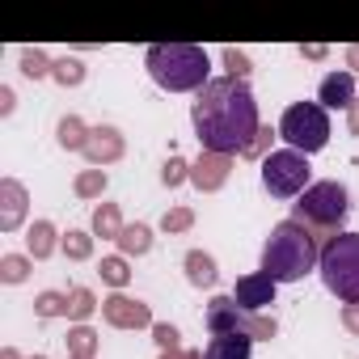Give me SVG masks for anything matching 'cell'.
<instances>
[{"label": "cell", "instance_id": "cell-1", "mask_svg": "<svg viewBox=\"0 0 359 359\" xmlns=\"http://www.w3.org/2000/svg\"><path fill=\"white\" fill-rule=\"evenodd\" d=\"M191 123H195L203 152H220V156H245V148L262 131L258 102H254L250 85L233 81V76H212L195 93Z\"/></svg>", "mask_w": 359, "mask_h": 359}, {"label": "cell", "instance_id": "cell-2", "mask_svg": "<svg viewBox=\"0 0 359 359\" xmlns=\"http://www.w3.org/2000/svg\"><path fill=\"white\" fill-rule=\"evenodd\" d=\"M317 262H321V245L304 224L283 220L271 229L262 245V275H271L275 283H300L309 271H317Z\"/></svg>", "mask_w": 359, "mask_h": 359}, {"label": "cell", "instance_id": "cell-3", "mask_svg": "<svg viewBox=\"0 0 359 359\" xmlns=\"http://www.w3.org/2000/svg\"><path fill=\"white\" fill-rule=\"evenodd\" d=\"M144 68L169 93H199L212 81V60L195 43H156L144 51Z\"/></svg>", "mask_w": 359, "mask_h": 359}, {"label": "cell", "instance_id": "cell-4", "mask_svg": "<svg viewBox=\"0 0 359 359\" xmlns=\"http://www.w3.org/2000/svg\"><path fill=\"white\" fill-rule=\"evenodd\" d=\"M317 271H321L325 292H334L342 304H359V233L325 237Z\"/></svg>", "mask_w": 359, "mask_h": 359}, {"label": "cell", "instance_id": "cell-5", "mask_svg": "<svg viewBox=\"0 0 359 359\" xmlns=\"http://www.w3.org/2000/svg\"><path fill=\"white\" fill-rule=\"evenodd\" d=\"M292 212H296L292 220L304 224L313 237H317V233L338 237V229H342V220H346V212H351V195H346L342 182H313V187L292 203Z\"/></svg>", "mask_w": 359, "mask_h": 359}, {"label": "cell", "instance_id": "cell-6", "mask_svg": "<svg viewBox=\"0 0 359 359\" xmlns=\"http://www.w3.org/2000/svg\"><path fill=\"white\" fill-rule=\"evenodd\" d=\"M279 140H287V148L296 152H321L330 144V110L321 102H296L283 110L279 118Z\"/></svg>", "mask_w": 359, "mask_h": 359}, {"label": "cell", "instance_id": "cell-7", "mask_svg": "<svg viewBox=\"0 0 359 359\" xmlns=\"http://www.w3.org/2000/svg\"><path fill=\"white\" fill-rule=\"evenodd\" d=\"M203 321H208V330H212V334H245V338H254V342H271V338L279 334L275 317L245 313L233 296H216V300L208 304Z\"/></svg>", "mask_w": 359, "mask_h": 359}, {"label": "cell", "instance_id": "cell-8", "mask_svg": "<svg viewBox=\"0 0 359 359\" xmlns=\"http://www.w3.org/2000/svg\"><path fill=\"white\" fill-rule=\"evenodd\" d=\"M309 156L304 152H296V148H279V152H271L266 161H262V187H266V195H275V199H300L313 182H309Z\"/></svg>", "mask_w": 359, "mask_h": 359}, {"label": "cell", "instance_id": "cell-9", "mask_svg": "<svg viewBox=\"0 0 359 359\" xmlns=\"http://www.w3.org/2000/svg\"><path fill=\"white\" fill-rule=\"evenodd\" d=\"M102 317H106V325H114V330H152V325H156V321H152V309H148L144 300L123 296V292H114V296L102 300Z\"/></svg>", "mask_w": 359, "mask_h": 359}, {"label": "cell", "instance_id": "cell-10", "mask_svg": "<svg viewBox=\"0 0 359 359\" xmlns=\"http://www.w3.org/2000/svg\"><path fill=\"white\" fill-rule=\"evenodd\" d=\"M123 152H127V140H123V131H118V127L102 123V127H93V131H89L85 156H89V165H93V169H106V165L123 161Z\"/></svg>", "mask_w": 359, "mask_h": 359}, {"label": "cell", "instance_id": "cell-11", "mask_svg": "<svg viewBox=\"0 0 359 359\" xmlns=\"http://www.w3.org/2000/svg\"><path fill=\"white\" fill-rule=\"evenodd\" d=\"M26 212H30V195L18 177H5L0 182V233H18L26 224Z\"/></svg>", "mask_w": 359, "mask_h": 359}, {"label": "cell", "instance_id": "cell-12", "mask_svg": "<svg viewBox=\"0 0 359 359\" xmlns=\"http://www.w3.org/2000/svg\"><path fill=\"white\" fill-rule=\"evenodd\" d=\"M233 173V156H220V152H203L195 165H191V187L203 191V195H216Z\"/></svg>", "mask_w": 359, "mask_h": 359}, {"label": "cell", "instance_id": "cell-13", "mask_svg": "<svg viewBox=\"0 0 359 359\" xmlns=\"http://www.w3.org/2000/svg\"><path fill=\"white\" fill-rule=\"evenodd\" d=\"M275 279L271 275H262V271H254V275H241L237 279V287H233V300L245 309V313H262L266 304H275Z\"/></svg>", "mask_w": 359, "mask_h": 359}, {"label": "cell", "instance_id": "cell-14", "mask_svg": "<svg viewBox=\"0 0 359 359\" xmlns=\"http://www.w3.org/2000/svg\"><path fill=\"white\" fill-rule=\"evenodd\" d=\"M355 97H359V93H355V76H351V72H330V76H321V85H317V102H321L325 110H351Z\"/></svg>", "mask_w": 359, "mask_h": 359}, {"label": "cell", "instance_id": "cell-15", "mask_svg": "<svg viewBox=\"0 0 359 359\" xmlns=\"http://www.w3.org/2000/svg\"><path fill=\"white\" fill-rule=\"evenodd\" d=\"M60 241H64V237L55 233V224H51V220H34V224L26 229V250H30V258H34V262H47V258L60 250Z\"/></svg>", "mask_w": 359, "mask_h": 359}, {"label": "cell", "instance_id": "cell-16", "mask_svg": "<svg viewBox=\"0 0 359 359\" xmlns=\"http://www.w3.org/2000/svg\"><path fill=\"white\" fill-rule=\"evenodd\" d=\"M182 271H187L191 287H216V279H220V266H216V258L208 250H191L182 258Z\"/></svg>", "mask_w": 359, "mask_h": 359}, {"label": "cell", "instance_id": "cell-17", "mask_svg": "<svg viewBox=\"0 0 359 359\" xmlns=\"http://www.w3.org/2000/svg\"><path fill=\"white\" fill-rule=\"evenodd\" d=\"M254 338L245 334H212V342L203 346V359H250Z\"/></svg>", "mask_w": 359, "mask_h": 359}, {"label": "cell", "instance_id": "cell-18", "mask_svg": "<svg viewBox=\"0 0 359 359\" xmlns=\"http://www.w3.org/2000/svg\"><path fill=\"white\" fill-rule=\"evenodd\" d=\"M89 131H93V127H85L76 114H64V118L55 123V144H60L64 152H85V144H89Z\"/></svg>", "mask_w": 359, "mask_h": 359}, {"label": "cell", "instance_id": "cell-19", "mask_svg": "<svg viewBox=\"0 0 359 359\" xmlns=\"http://www.w3.org/2000/svg\"><path fill=\"white\" fill-rule=\"evenodd\" d=\"M123 212H118V203H97L93 208V237H106V241H118L123 237Z\"/></svg>", "mask_w": 359, "mask_h": 359}, {"label": "cell", "instance_id": "cell-20", "mask_svg": "<svg viewBox=\"0 0 359 359\" xmlns=\"http://www.w3.org/2000/svg\"><path fill=\"white\" fill-rule=\"evenodd\" d=\"M97 330L93 325H72L68 330V338H64V346H68V359H93L97 355Z\"/></svg>", "mask_w": 359, "mask_h": 359}, {"label": "cell", "instance_id": "cell-21", "mask_svg": "<svg viewBox=\"0 0 359 359\" xmlns=\"http://www.w3.org/2000/svg\"><path fill=\"white\" fill-rule=\"evenodd\" d=\"M118 250H123V258H144L152 250V229L148 224H127L123 237H118Z\"/></svg>", "mask_w": 359, "mask_h": 359}, {"label": "cell", "instance_id": "cell-22", "mask_svg": "<svg viewBox=\"0 0 359 359\" xmlns=\"http://www.w3.org/2000/svg\"><path fill=\"white\" fill-rule=\"evenodd\" d=\"M106 187H110L106 169H81V173L72 177V191H76V199H102V195H106Z\"/></svg>", "mask_w": 359, "mask_h": 359}, {"label": "cell", "instance_id": "cell-23", "mask_svg": "<svg viewBox=\"0 0 359 359\" xmlns=\"http://www.w3.org/2000/svg\"><path fill=\"white\" fill-rule=\"evenodd\" d=\"M60 250H64L68 262H89V258H93V233H85V229H68L64 241H60Z\"/></svg>", "mask_w": 359, "mask_h": 359}, {"label": "cell", "instance_id": "cell-24", "mask_svg": "<svg viewBox=\"0 0 359 359\" xmlns=\"http://www.w3.org/2000/svg\"><path fill=\"white\" fill-rule=\"evenodd\" d=\"M97 309H102V304H97V296H93L89 287H72V292H68V321L85 325Z\"/></svg>", "mask_w": 359, "mask_h": 359}, {"label": "cell", "instance_id": "cell-25", "mask_svg": "<svg viewBox=\"0 0 359 359\" xmlns=\"http://www.w3.org/2000/svg\"><path fill=\"white\" fill-rule=\"evenodd\" d=\"M18 68H22L30 81H43V76H51L55 60H47V51H43V47H26V51L18 55Z\"/></svg>", "mask_w": 359, "mask_h": 359}, {"label": "cell", "instance_id": "cell-26", "mask_svg": "<svg viewBox=\"0 0 359 359\" xmlns=\"http://www.w3.org/2000/svg\"><path fill=\"white\" fill-rule=\"evenodd\" d=\"M30 266H34L30 254H5V258H0V283H26Z\"/></svg>", "mask_w": 359, "mask_h": 359}, {"label": "cell", "instance_id": "cell-27", "mask_svg": "<svg viewBox=\"0 0 359 359\" xmlns=\"http://www.w3.org/2000/svg\"><path fill=\"white\" fill-rule=\"evenodd\" d=\"M97 275H102V283H110V287H127L131 283V262L123 258V254H114V258H102V266H97Z\"/></svg>", "mask_w": 359, "mask_h": 359}, {"label": "cell", "instance_id": "cell-28", "mask_svg": "<svg viewBox=\"0 0 359 359\" xmlns=\"http://www.w3.org/2000/svg\"><path fill=\"white\" fill-rule=\"evenodd\" d=\"M51 81H55V85H64V89H76V85L85 81V64L64 55V60H55V68H51Z\"/></svg>", "mask_w": 359, "mask_h": 359}, {"label": "cell", "instance_id": "cell-29", "mask_svg": "<svg viewBox=\"0 0 359 359\" xmlns=\"http://www.w3.org/2000/svg\"><path fill=\"white\" fill-rule=\"evenodd\" d=\"M191 229H195V212L191 208H169L161 216V233H169V237L173 233H191Z\"/></svg>", "mask_w": 359, "mask_h": 359}, {"label": "cell", "instance_id": "cell-30", "mask_svg": "<svg viewBox=\"0 0 359 359\" xmlns=\"http://www.w3.org/2000/svg\"><path fill=\"white\" fill-rule=\"evenodd\" d=\"M220 60H224V76H233V81H245V76L254 72L250 55H245V51H237V47H224V51H220Z\"/></svg>", "mask_w": 359, "mask_h": 359}, {"label": "cell", "instance_id": "cell-31", "mask_svg": "<svg viewBox=\"0 0 359 359\" xmlns=\"http://www.w3.org/2000/svg\"><path fill=\"white\" fill-rule=\"evenodd\" d=\"M34 313L39 317H68V296L64 292H39L34 296Z\"/></svg>", "mask_w": 359, "mask_h": 359}, {"label": "cell", "instance_id": "cell-32", "mask_svg": "<svg viewBox=\"0 0 359 359\" xmlns=\"http://www.w3.org/2000/svg\"><path fill=\"white\" fill-rule=\"evenodd\" d=\"M161 182L173 191V187H182V182H191V165L182 161V156H169L165 165H161Z\"/></svg>", "mask_w": 359, "mask_h": 359}, {"label": "cell", "instance_id": "cell-33", "mask_svg": "<svg viewBox=\"0 0 359 359\" xmlns=\"http://www.w3.org/2000/svg\"><path fill=\"white\" fill-rule=\"evenodd\" d=\"M275 135H279V127L262 123V131H258V135H254V144L245 148V161H266V156H271V144H275Z\"/></svg>", "mask_w": 359, "mask_h": 359}, {"label": "cell", "instance_id": "cell-34", "mask_svg": "<svg viewBox=\"0 0 359 359\" xmlns=\"http://www.w3.org/2000/svg\"><path fill=\"white\" fill-rule=\"evenodd\" d=\"M177 338H182V334H177V325H169V321H156L152 325V342L161 351H177Z\"/></svg>", "mask_w": 359, "mask_h": 359}, {"label": "cell", "instance_id": "cell-35", "mask_svg": "<svg viewBox=\"0 0 359 359\" xmlns=\"http://www.w3.org/2000/svg\"><path fill=\"white\" fill-rule=\"evenodd\" d=\"M342 330L359 338V304H342Z\"/></svg>", "mask_w": 359, "mask_h": 359}, {"label": "cell", "instance_id": "cell-36", "mask_svg": "<svg viewBox=\"0 0 359 359\" xmlns=\"http://www.w3.org/2000/svg\"><path fill=\"white\" fill-rule=\"evenodd\" d=\"M325 55H330L325 43H309V47H300V60H313V64H317V60H325Z\"/></svg>", "mask_w": 359, "mask_h": 359}, {"label": "cell", "instance_id": "cell-37", "mask_svg": "<svg viewBox=\"0 0 359 359\" xmlns=\"http://www.w3.org/2000/svg\"><path fill=\"white\" fill-rule=\"evenodd\" d=\"M13 106H18L13 89H9V85H0V114H13Z\"/></svg>", "mask_w": 359, "mask_h": 359}, {"label": "cell", "instance_id": "cell-38", "mask_svg": "<svg viewBox=\"0 0 359 359\" xmlns=\"http://www.w3.org/2000/svg\"><path fill=\"white\" fill-rule=\"evenodd\" d=\"M346 131L351 135H359V97L351 102V110H346Z\"/></svg>", "mask_w": 359, "mask_h": 359}, {"label": "cell", "instance_id": "cell-39", "mask_svg": "<svg viewBox=\"0 0 359 359\" xmlns=\"http://www.w3.org/2000/svg\"><path fill=\"white\" fill-rule=\"evenodd\" d=\"M346 68H355V72H359V43H351V47H346Z\"/></svg>", "mask_w": 359, "mask_h": 359}, {"label": "cell", "instance_id": "cell-40", "mask_svg": "<svg viewBox=\"0 0 359 359\" xmlns=\"http://www.w3.org/2000/svg\"><path fill=\"white\" fill-rule=\"evenodd\" d=\"M161 359H187V351H161Z\"/></svg>", "mask_w": 359, "mask_h": 359}, {"label": "cell", "instance_id": "cell-41", "mask_svg": "<svg viewBox=\"0 0 359 359\" xmlns=\"http://www.w3.org/2000/svg\"><path fill=\"white\" fill-rule=\"evenodd\" d=\"M0 359H22V355H18L13 346H5V351H0Z\"/></svg>", "mask_w": 359, "mask_h": 359}, {"label": "cell", "instance_id": "cell-42", "mask_svg": "<svg viewBox=\"0 0 359 359\" xmlns=\"http://www.w3.org/2000/svg\"><path fill=\"white\" fill-rule=\"evenodd\" d=\"M187 359H203V351H187Z\"/></svg>", "mask_w": 359, "mask_h": 359}, {"label": "cell", "instance_id": "cell-43", "mask_svg": "<svg viewBox=\"0 0 359 359\" xmlns=\"http://www.w3.org/2000/svg\"><path fill=\"white\" fill-rule=\"evenodd\" d=\"M34 359H47V355H34Z\"/></svg>", "mask_w": 359, "mask_h": 359}]
</instances>
